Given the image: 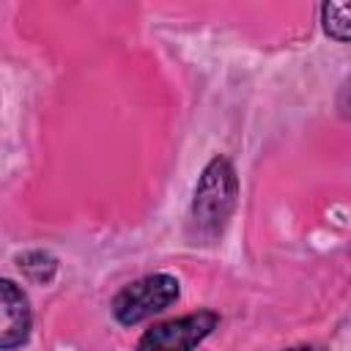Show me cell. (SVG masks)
I'll list each match as a JSON object with an SVG mask.
<instances>
[{
  "label": "cell",
  "mask_w": 351,
  "mask_h": 351,
  "mask_svg": "<svg viewBox=\"0 0 351 351\" xmlns=\"http://www.w3.org/2000/svg\"><path fill=\"white\" fill-rule=\"evenodd\" d=\"M236 197H239V176L233 162L219 154L211 156L208 165L200 170V178L192 192L189 217H186L189 236L200 244L217 241L233 217Z\"/></svg>",
  "instance_id": "1"
},
{
  "label": "cell",
  "mask_w": 351,
  "mask_h": 351,
  "mask_svg": "<svg viewBox=\"0 0 351 351\" xmlns=\"http://www.w3.org/2000/svg\"><path fill=\"white\" fill-rule=\"evenodd\" d=\"M181 296V282L173 274L156 271L148 277H140L134 282H126L110 302V313L121 326H137L159 313H165L170 304H176Z\"/></svg>",
  "instance_id": "2"
},
{
  "label": "cell",
  "mask_w": 351,
  "mask_h": 351,
  "mask_svg": "<svg viewBox=\"0 0 351 351\" xmlns=\"http://www.w3.org/2000/svg\"><path fill=\"white\" fill-rule=\"evenodd\" d=\"M219 326L217 310H195L145 329L134 351H197V346Z\"/></svg>",
  "instance_id": "3"
},
{
  "label": "cell",
  "mask_w": 351,
  "mask_h": 351,
  "mask_svg": "<svg viewBox=\"0 0 351 351\" xmlns=\"http://www.w3.org/2000/svg\"><path fill=\"white\" fill-rule=\"evenodd\" d=\"M33 332L30 299L8 277H0V351H16L27 346Z\"/></svg>",
  "instance_id": "4"
},
{
  "label": "cell",
  "mask_w": 351,
  "mask_h": 351,
  "mask_svg": "<svg viewBox=\"0 0 351 351\" xmlns=\"http://www.w3.org/2000/svg\"><path fill=\"white\" fill-rule=\"evenodd\" d=\"M14 261H16L19 271H22V277L27 282H33V285H49L55 280V274H58V266H60L58 258L52 252H47V250H25Z\"/></svg>",
  "instance_id": "5"
},
{
  "label": "cell",
  "mask_w": 351,
  "mask_h": 351,
  "mask_svg": "<svg viewBox=\"0 0 351 351\" xmlns=\"http://www.w3.org/2000/svg\"><path fill=\"white\" fill-rule=\"evenodd\" d=\"M321 25L324 33L329 38H335L337 44H346L351 36V3H324L321 5Z\"/></svg>",
  "instance_id": "6"
},
{
  "label": "cell",
  "mask_w": 351,
  "mask_h": 351,
  "mask_svg": "<svg viewBox=\"0 0 351 351\" xmlns=\"http://www.w3.org/2000/svg\"><path fill=\"white\" fill-rule=\"evenodd\" d=\"M282 351H326V348L315 346V343H304V346H293V348H282Z\"/></svg>",
  "instance_id": "7"
}]
</instances>
